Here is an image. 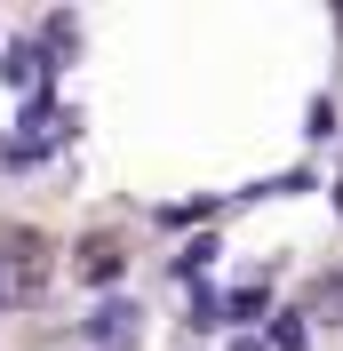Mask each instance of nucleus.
I'll return each mask as SVG.
<instances>
[{
	"mask_svg": "<svg viewBox=\"0 0 343 351\" xmlns=\"http://www.w3.org/2000/svg\"><path fill=\"white\" fill-rule=\"evenodd\" d=\"M80 343L88 351H136L144 343V304L136 295H96V311L80 319Z\"/></svg>",
	"mask_w": 343,
	"mask_h": 351,
	"instance_id": "f257e3e1",
	"label": "nucleus"
},
{
	"mask_svg": "<svg viewBox=\"0 0 343 351\" xmlns=\"http://www.w3.org/2000/svg\"><path fill=\"white\" fill-rule=\"evenodd\" d=\"M0 80H8V88H24V96H32V88H48V80H56V64H48V56H40V40H32V32H16V40L0 48Z\"/></svg>",
	"mask_w": 343,
	"mask_h": 351,
	"instance_id": "f03ea898",
	"label": "nucleus"
},
{
	"mask_svg": "<svg viewBox=\"0 0 343 351\" xmlns=\"http://www.w3.org/2000/svg\"><path fill=\"white\" fill-rule=\"evenodd\" d=\"M72 271H80L88 287H120V271H128V247L96 232V240H80V256H72Z\"/></svg>",
	"mask_w": 343,
	"mask_h": 351,
	"instance_id": "7ed1b4c3",
	"label": "nucleus"
},
{
	"mask_svg": "<svg viewBox=\"0 0 343 351\" xmlns=\"http://www.w3.org/2000/svg\"><path fill=\"white\" fill-rule=\"evenodd\" d=\"M263 304H272V287H263V280L232 287V295H224V328H248V319H263Z\"/></svg>",
	"mask_w": 343,
	"mask_h": 351,
	"instance_id": "20e7f679",
	"label": "nucleus"
},
{
	"mask_svg": "<svg viewBox=\"0 0 343 351\" xmlns=\"http://www.w3.org/2000/svg\"><path fill=\"white\" fill-rule=\"evenodd\" d=\"M263 351H311V328H303V311H272V335Z\"/></svg>",
	"mask_w": 343,
	"mask_h": 351,
	"instance_id": "39448f33",
	"label": "nucleus"
},
{
	"mask_svg": "<svg viewBox=\"0 0 343 351\" xmlns=\"http://www.w3.org/2000/svg\"><path fill=\"white\" fill-rule=\"evenodd\" d=\"M215 208H224V199H215V192H200V199H176V208H160V223H168V232H192V223H208Z\"/></svg>",
	"mask_w": 343,
	"mask_h": 351,
	"instance_id": "423d86ee",
	"label": "nucleus"
},
{
	"mask_svg": "<svg viewBox=\"0 0 343 351\" xmlns=\"http://www.w3.org/2000/svg\"><path fill=\"white\" fill-rule=\"evenodd\" d=\"M184 328H192V335H215V328H224V295H215V287H192V311H184Z\"/></svg>",
	"mask_w": 343,
	"mask_h": 351,
	"instance_id": "0eeeda50",
	"label": "nucleus"
},
{
	"mask_svg": "<svg viewBox=\"0 0 343 351\" xmlns=\"http://www.w3.org/2000/svg\"><path fill=\"white\" fill-rule=\"evenodd\" d=\"M208 263H215V232H200V240H184V256H176L168 271H176V280H200Z\"/></svg>",
	"mask_w": 343,
	"mask_h": 351,
	"instance_id": "6e6552de",
	"label": "nucleus"
},
{
	"mask_svg": "<svg viewBox=\"0 0 343 351\" xmlns=\"http://www.w3.org/2000/svg\"><path fill=\"white\" fill-rule=\"evenodd\" d=\"M224 351H263V335H232V343H224Z\"/></svg>",
	"mask_w": 343,
	"mask_h": 351,
	"instance_id": "1a4fd4ad",
	"label": "nucleus"
},
{
	"mask_svg": "<svg viewBox=\"0 0 343 351\" xmlns=\"http://www.w3.org/2000/svg\"><path fill=\"white\" fill-rule=\"evenodd\" d=\"M0 311H8V280H0Z\"/></svg>",
	"mask_w": 343,
	"mask_h": 351,
	"instance_id": "9d476101",
	"label": "nucleus"
},
{
	"mask_svg": "<svg viewBox=\"0 0 343 351\" xmlns=\"http://www.w3.org/2000/svg\"><path fill=\"white\" fill-rule=\"evenodd\" d=\"M335 208H343V192H335Z\"/></svg>",
	"mask_w": 343,
	"mask_h": 351,
	"instance_id": "9b49d317",
	"label": "nucleus"
}]
</instances>
